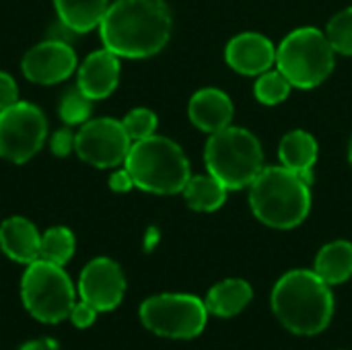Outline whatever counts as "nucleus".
<instances>
[{
  "label": "nucleus",
  "instance_id": "14",
  "mask_svg": "<svg viewBox=\"0 0 352 350\" xmlns=\"http://www.w3.org/2000/svg\"><path fill=\"white\" fill-rule=\"evenodd\" d=\"M120 56L101 47L91 52L76 68V87L91 101H101L116 91L120 83Z\"/></svg>",
  "mask_w": 352,
  "mask_h": 350
},
{
  "label": "nucleus",
  "instance_id": "31",
  "mask_svg": "<svg viewBox=\"0 0 352 350\" xmlns=\"http://www.w3.org/2000/svg\"><path fill=\"white\" fill-rule=\"evenodd\" d=\"M19 350H58V342L52 338H37V340L25 342Z\"/></svg>",
  "mask_w": 352,
  "mask_h": 350
},
{
  "label": "nucleus",
  "instance_id": "29",
  "mask_svg": "<svg viewBox=\"0 0 352 350\" xmlns=\"http://www.w3.org/2000/svg\"><path fill=\"white\" fill-rule=\"evenodd\" d=\"M19 101V87H16V80L0 70V111L8 109L10 105H14Z\"/></svg>",
  "mask_w": 352,
  "mask_h": 350
},
{
  "label": "nucleus",
  "instance_id": "16",
  "mask_svg": "<svg viewBox=\"0 0 352 350\" xmlns=\"http://www.w3.org/2000/svg\"><path fill=\"white\" fill-rule=\"evenodd\" d=\"M41 233L25 217H8L0 225V250L16 264H31L39 260Z\"/></svg>",
  "mask_w": 352,
  "mask_h": 350
},
{
  "label": "nucleus",
  "instance_id": "28",
  "mask_svg": "<svg viewBox=\"0 0 352 350\" xmlns=\"http://www.w3.org/2000/svg\"><path fill=\"white\" fill-rule=\"evenodd\" d=\"M97 316H99V311H97L93 305H89L87 301H82V299H80V301H76V303H74V307H72V311H70L68 320L72 322V326H74V328L85 330V328H91V326L95 324Z\"/></svg>",
  "mask_w": 352,
  "mask_h": 350
},
{
  "label": "nucleus",
  "instance_id": "1",
  "mask_svg": "<svg viewBox=\"0 0 352 350\" xmlns=\"http://www.w3.org/2000/svg\"><path fill=\"white\" fill-rule=\"evenodd\" d=\"M171 27L173 21L165 0H116L99 23V35L103 47L116 56L142 60L167 45Z\"/></svg>",
  "mask_w": 352,
  "mask_h": 350
},
{
  "label": "nucleus",
  "instance_id": "22",
  "mask_svg": "<svg viewBox=\"0 0 352 350\" xmlns=\"http://www.w3.org/2000/svg\"><path fill=\"white\" fill-rule=\"evenodd\" d=\"M74 250H76V239L68 227H52L45 233H41L39 260H45L56 266H64L74 256Z\"/></svg>",
  "mask_w": 352,
  "mask_h": 350
},
{
  "label": "nucleus",
  "instance_id": "5",
  "mask_svg": "<svg viewBox=\"0 0 352 350\" xmlns=\"http://www.w3.org/2000/svg\"><path fill=\"white\" fill-rule=\"evenodd\" d=\"M204 161L208 173L227 190L250 188L264 169V151L256 134L239 126H227L210 134Z\"/></svg>",
  "mask_w": 352,
  "mask_h": 350
},
{
  "label": "nucleus",
  "instance_id": "18",
  "mask_svg": "<svg viewBox=\"0 0 352 350\" xmlns=\"http://www.w3.org/2000/svg\"><path fill=\"white\" fill-rule=\"evenodd\" d=\"M254 297V291L243 278H227L214 285L206 295V309L217 318H233L241 314Z\"/></svg>",
  "mask_w": 352,
  "mask_h": 350
},
{
  "label": "nucleus",
  "instance_id": "8",
  "mask_svg": "<svg viewBox=\"0 0 352 350\" xmlns=\"http://www.w3.org/2000/svg\"><path fill=\"white\" fill-rule=\"evenodd\" d=\"M138 314L146 330L171 340L196 338L204 332L208 322L206 303L184 293H163L148 297L140 305Z\"/></svg>",
  "mask_w": 352,
  "mask_h": 350
},
{
  "label": "nucleus",
  "instance_id": "17",
  "mask_svg": "<svg viewBox=\"0 0 352 350\" xmlns=\"http://www.w3.org/2000/svg\"><path fill=\"white\" fill-rule=\"evenodd\" d=\"M320 155V146L318 140L314 138V134L305 132V130H293L289 132L278 146V157H280V165L299 173L301 177H305L309 182L311 169L318 161Z\"/></svg>",
  "mask_w": 352,
  "mask_h": 350
},
{
  "label": "nucleus",
  "instance_id": "21",
  "mask_svg": "<svg viewBox=\"0 0 352 350\" xmlns=\"http://www.w3.org/2000/svg\"><path fill=\"white\" fill-rule=\"evenodd\" d=\"M227 188L214 175H192L184 188L186 204L196 212H214L227 200Z\"/></svg>",
  "mask_w": 352,
  "mask_h": 350
},
{
  "label": "nucleus",
  "instance_id": "9",
  "mask_svg": "<svg viewBox=\"0 0 352 350\" xmlns=\"http://www.w3.org/2000/svg\"><path fill=\"white\" fill-rule=\"evenodd\" d=\"M47 140V118L29 103L16 101L0 111V159L23 165L31 161Z\"/></svg>",
  "mask_w": 352,
  "mask_h": 350
},
{
  "label": "nucleus",
  "instance_id": "3",
  "mask_svg": "<svg viewBox=\"0 0 352 350\" xmlns=\"http://www.w3.org/2000/svg\"><path fill=\"white\" fill-rule=\"evenodd\" d=\"M250 206L264 225L295 229L311 210L309 182L283 165L264 167L250 186Z\"/></svg>",
  "mask_w": 352,
  "mask_h": 350
},
{
  "label": "nucleus",
  "instance_id": "10",
  "mask_svg": "<svg viewBox=\"0 0 352 350\" xmlns=\"http://www.w3.org/2000/svg\"><path fill=\"white\" fill-rule=\"evenodd\" d=\"M132 146L122 120L95 118L87 120L76 132L74 153L80 161L97 169H113L124 165Z\"/></svg>",
  "mask_w": 352,
  "mask_h": 350
},
{
  "label": "nucleus",
  "instance_id": "19",
  "mask_svg": "<svg viewBox=\"0 0 352 350\" xmlns=\"http://www.w3.org/2000/svg\"><path fill=\"white\" fill-rule=\"evenodd\" d=\"M60 23L72 33H89L99 27L109 0H54Z\"/></svg>",
  "mask_w": 352,
  "mask_h": 350
},
{
  "label": "nucleus",
  "instance_id": "6",
  "mask_svg": "<svg viewBox=\"0 0 352 350\" xmlns=\"http://www.w3.org/2000/svg\"><path fill=\"white\" fill-rule=\"evenodd\" d=\"M336 52L326 33L316 27L291 31L276 47V68L295 89L320 87L334 70Z\"/></svg>",
  "mask_w": 352,
  "mask_h": 350
},
{
  "label": "nucleus",
  "instance_id": "30",
  "mask_svg": "<svg viewBox=\"0 0 352 350\" xmlns=\"http://www.w3.org/2000/svg\"><path fill=\"white\" fill-rule=\"evenodd\" d=\"M132 188H136L134 186V179H132V175H130V171L124 167V169H116L111 175H109V190L111 192H118V194H126V192H130Z\"/></svg>",
  "mask_w": 352,
  "mask_h": 350
},
{
  "label": "nucleus",
  "instance_id": "32",
  "mask_svg": "<svg viewBox=\"0 0 352 350\" xmlns=\"http://www.w3.org/2000/svg\"><path fill=\"white\" fill-rule=\"evenodd\" d=\"M349 161H351V167H352V138H351V144H349Z\"/></svg>",
  "mask_w": 352,
  "mask_h": 350
},
{
  "label": "nucleus",
  "instance_id": "2",
  "mask_svg": "<svg viewBox=\"0 0 352 350\" xmlns=\"http://www.w3.org/2000/svg\"><path fill=\"white\" fill-rule=\"evenodd\" d=\"M272 311L293 334L316 336L334 316V295L314 270H291L272 289Z\"/></svg>",
  "mask_w": 352,
  "mask_h": 350
},
{
  "label": "nucleus",
  "instance_id": "15",
  "mask_svg": "<svg viewBox=\"0 0 352 350\" xmlns=\"http://www.w3.org/2000/svg\"><path fill=\"white\" fill-rule=\"evenodd\" d=\"M188 116H190V122L198 130L214 134V132L231 126L233 101L225 91L206 87L192 95V99L188 103Z\"/></svg>",
  "mask_w": 352,
  "mask_h": 350
},
{
  "label": "nucleus",
  "instance_id": "12",
  "mask_svg": "<svg viewBox=\"0 0 352 350\" xmlns=\"http://www.w3.org/2000/svg\"><path fill=\"white\" fill-rule=\"evenodd\" d=\"M76 293L99 314L113 311L126 295V276L111 258H93L80 272Z\"/></svg>",
  "mask_w": 352,
  "mask_h": 350
},
{
  "label": "nucleus",
  "instance_id": "13",
  "mask_svg": "<svg viewBox=\"0 0 352 350\" xmlns=\"http://www.w3.org/2000/svg\"><path fill=\"white\" fill-rule=\"evenodd\" d=\"M227 64L245 76H260L276 64V47L262 33H239L225 50Z\"/></svg>",
  "mask_w": 352,
  "mask_h": 350
},
{
  "label": "nucleus",
  "instance_id": "4",
  "mask_svg": "<svg viewBox=\"0 0 352 350\" xmlns=\"http://www.w3.org/2000/svg\"><path fill=\"white\" fill-rule=\"evenodd\" d=\"M124 167L130 171L136 188L161 196L184 192L192 177L190 161L182 146L159 134L132 142Z\"/></svg>",
  "mask_w": 352,
  "mask_h": 350
},
{
  "label": "nucleus",
  "instance_id": "26",
  "mask_svg": "<svg viewBox=\"0 0 352 350\" xmlns=\"http://www.w3.org/2000/svg\"><path fill=\"white\" fill-rule=\"evenodd\" d=\"M122 124H124L128 136L132 138V142H136V140H144V138L153 136L157 132L159 120H157L155 111H151L146 107H136L124 116Z\"/></svg>",
  "mask_w": 352,
  "mask_h": 350
},
{
  "label": "nucleus",
  "instance_id": "25",
  "mask_svg": "<svg viewBox=\"0 0 352 350\" xmlns=\"http://www.w3.org/2000/svg\"><path fill=\"white\" fill-rule=\"evenodd\" d=\"M326 35L336 54L352 56V6L336 12L330 19Z\"/></svg>",
  "mask_w": 352,
  "mask_h": 350
},
{
  "label": "nucleus",
  "instance_id": "7",
  "mask_svg": "<svg viewBox=\"0 0 352 350\" xmlns=\"http://www.w3.org/2000/svg\"><path fill=\"white\" fill-rule=\"evenodd\" d=\"M21 299L27 314L37 322L60 324L70 316L76 303V289L64 272V266L35 260L27 264L23 272Z\"/></svg>",
  "mask_w": 352,
  "mask_h": 350
},
{
  "label": "nucleus",
  "instance_id": "23",
  "mask_svg": "<svg viewBox=\"0 0 352 350\" xmlns=\"http://www.w3.org/2000/svg\"><path fill=\"white\" fill-rule=\"evenodd\" d=\"M291 89H293V85L278 68L276 70L270 68V70L262 72L254 85L256 99L264 105H278V103L287 101V97L291 95Z\"/></svg>",
  "mask_w": 352,
  "mask_h": 350
},
{
  "label": "nucleus",
  "instance_id": "24",
  "mask_svg": "<svg viewBox=\"0 0 352 350\" xmlns=\"http://www.w3.org/2000/svg\"><path fill=\"white\" fill-rule=\"evenodd\" d=\"M91 111H93V101L78 87L68 89L60 97L58 116L68 126H82L87 120H91Z\"/></svg>",
  "mask_w": 352,
  "mask_h": 350
},
{
  "label": "nucleus",
  "instance_id": "27",
  "mask_svg": "<svg viewBox=\"0 0 352 350\" xmlns=\"http://www.w3.org/2000/svg\"><path fill=\"white\" fill-rule=\"evenodd\" d=\"M74 146H76V132H72L70 128H60L50 138V151L56 157H68L70 153H74Z\"/></svg>",
  "mask_w": 352,
  "mask_h": 350
},
{
  "label": "nucleus",
  "instance_id": "20",
  "mask_svg": "<svg viewBox=\"0 0 352 350\" xmlns=\"http://www.w3.org/2000/svg\"><path fill=\"white\" fill-rule=\"evenodd\" d=\"M314 272L328 285H342L352 276V243L338 239L324 245L314 264Z\"/></svg>",
  "mask_w": 352,
  "mask_h": 350
},
{
  "label": "nucleus",
  "instance_id": "11",
  "mask_svg": "<svg viewBox=\"0 0 352 350\" xmlns=\"http://www.w3.org/2000/svg\"><path fill=\"white\" fill-rule=\"evenodd\" d=\"M78 68V58L72 45L64 39H45L25 52L21 60L23 76L35 85L64 83Z\"/></svg>",
  "mask_w": 352,
  "mask_h": 350
}]
</instances>
